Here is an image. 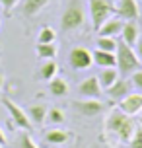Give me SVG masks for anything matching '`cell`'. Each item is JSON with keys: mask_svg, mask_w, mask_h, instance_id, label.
<instances>
[{"mask_svg": "<svg viewBox=\"0 0 142 148\" xmlns=\"http://www.w3.org/2000/svg\"><path fill=\"white\" fill-rule=\"evenodd\" d=\"M105 129L109 133L117 134V138L121 142H128L132 138V134L136 131V123L132 121V117L125 115L121 109H113L109 113V117L105 121Z\"/></svg>", "mask_w": 142, "mask_h": 148, "instance_id": "1", "label": "cell"}, {"mask_svg": "<svg viewBox=\"0 0 142 148\" xmlns=\"http://www.w3.org/2000/svg\"><path fill=\"white\" fill-rule=\"evenodd\" d=\"M115 59H117V70L123 74L134 72L140 66V60L136 57L134 49L127 45L123 39H117V51H115Z\"/></svg>", "mask_w": 142, "mask_h": 148, "instance_id": "2", "label": "cell"}, {"mask_svg": "<svg viewBox=\"0 0 142 148\" xmlns=\"http://www.w3.org/2000/svg\"><path fill=\"white\" fill-rule=\"evenodd\" d=\"M84 25V8L82 0H70L66 10L60 16V27L64 31H74Z\"/></svg>", "mask_w": 142, "mask_h": 148, "instance_id": "3", "label": "cell"}, {"mask_svg": "<svg viewBox=\"0 0 142 148\" xmlns=\"http://www.w3.org/2000/svg\"><path fill=\"white\" fill-rule=\"evenodd\" d=\"M88 6H90L91 23H94V29L96 31L115 14V4H113V0H88Z\"/></svg>", "mask_w": 142, "mask_h": 148, "instance_id": "4", "label": "cell"}, {"mask_svg": "<svg viewBox=\"0 0 142 148\" xmlns=\"http://www.w3.org/2000/svg\"><path fill=\"white\" fill-rule=\"evenodd\" d=\"M68 64L74 70H86L94 64V55L86 47H74L68 53Z\"/></svg>", "mask_w": 142, "mask_h": 148, "instance_id": "5", "label": "cell"}, {"mask_svg": "<svg viewBox=\"0 0 142 148\" xmlns=\"http://www.w3.org/2000/svg\"><path fill=\"white\" fill-rule=\"evenodd\" d=\"M2 105L8 109V113H10L12 121H14V123L20 127L22 131H31V129H33L29 117H27V113H25L20 105H16L14 101H12V99H8V97H4V99H2Z\"/></svg>", "mask_w": 142, "mask_h": 148, "instance_id": "6", "label": "cell"}, {"mask_svg": "<svg viewBox=\"0 0 142 148\" xmlns=\"http://www.w3.org/2000/svg\"><path fill=\"white\" fill-rule=\"evenodd\" d=\"M72 107L82 117H97L99 113H103V103L99 99H90V97H86L84 101H74Z\"/></svg>", "mask_w": 142, "mask_h": 148, "instance_id": "7", "label": "cell"}, {"mask_svg": "<svg viewBox=\"0 0 142 148\" xmlns=\"http://www.w3.org/2000/svg\"><path fill=\"white\" fill-rule=\"evenodd\" d=\"M115 14L119 16L121 20H125V22H134L140 16L138 2L136 0H119V4L115 6Z\"/></svg>", "mask_w": 142, "mask_h": 148, "instance_id": "8", "label": "cell"}, {"mask_svg": "<svg viewBox=\"0 0 142 148\" xmlns=\"http://www.w3.org/2000/svg\"><path fill=\"white\" fill-rule=\"evenodd\" d=\"M119 109L125 115H128V117L136 115L142 109V94H128V96H125L119 101Z\"/></svg>", "mask_w": 142, "mask_h": 148, "instance_id": "9", "label": "cell"}, {"mask_svg": "<svg viewBox=\"0 0 142 148\" xmlns=\"http://www.w3.org/2000/svg\"><path fill=\"white\" fill-rule=\"evenodd\" d=\"M78 92H80V96L82 97H90V99H99V96H101V86H99V80H97L96 76H90V78H86V80L80 84V88H78Z\"/></svg>", "mask_w": 142, "mask_h": 148, "instance_id": "10", "label": "cell"}, {"mask_svg": "<svg viewBox=\"0 0 142 148\" xmlns=\"http://www.w3.org/2000/svg\"><path fill=\"white\" fill-rule=\"evenodd\" d=\"M123 25H125V20H121L117 16V18H109L97 31H99V35H103V37H117V35H121Z\"/></svg>", "mask_w": 142, "mask_h": 148, "instance_id": "11", "label": "cell"}, {"mask_svg": "<svg viewBox=\"0 0 142 148\" xmlns=\"http://www.w3.org/2000/svg\"><path fill=\"white\" fill-rule=\"evenodd\" d=\"M107 92V96L113 97V99H117V101H121L125 96H128L130 94V82L128 80H123V78H119V80L115 82L113 86H109V88L105 90Z\"/></svg>", "mask_w": 142, "mask_h": 148, "instance_id": "12", "label": "cell"}, {"mask_svg": "<svg viewBox=\"0 0 142 148\" xmlns=\"http://www.w3.org/2000/svg\"><path fill=\"white\" fill-rule=\"evenodd\" d=\"M94 55V62L97 66L101 68H117V59H115V53H107V51H101V49H96L91 53Z\"/></svg>", "mask_w": 142, "mask_h": 148, "instance_id": "13", "label": "cell"}, {"mask_svg": "<svg viewBox=\"0 0 142 148\" xmlns=\"http://www.w3.org/2000/svg\"><path fill=\"white\" fill-rule=\"evenodd\" d=\"M47 111H49V107L43 103H37V105H31L29 109L25 111L27 113V117H29L31 121V125H43L45 123V119H47Z\"/></svg>", "mask_w": 142, "mask_h": 148, "instance_id": "14", "label": "cell"}, {"mask_svg": "<svg viewBox=\"0 0 142 148\" xmlns=\"http://www.w3.org/2000/svg\"><path fill=\"white\" fill-rule=\"evenodd\" d=\"M51 0H23L22 4V14L27 16V18H33V16H37L43 8L49 4Z\"/></svg>", "mask_w": 142, "mask_h": 148, "instance_id": "15", "label": "cell"}, {"mask_svg": "<svg viewBox=\"0 0 142 148\" xmlns=\"http://www.w3.org/2000/svg\"><path fill=\"white\" fill-rule=\"evenodd\" d=\"M121 39L127 45H130V47L136 45V41H138V27H136L134 22H125L123 29H121Z\"/></svg>", "mask_w": 142, "mask_h": 148, "instance_id": "16", "label": "cell"}, {"mask_svg": "<svg viewBox=\"0 0 142 148\" xmlns=\"http://www.w3.org/2000/svg\"><path fill=\"white\" fill-rule=\"evenodd\" d=\"M97 80H99V86H101V90H107L109 86H113L115 82L119 80V70L113 66V68H103L101 72H99V76H97Z\"/></svg>", "mask_w": 142, "mask_h": 148, "instance_id": "17", "label": "cell"}, {"mask_svg": "<svg viewBox=\"0 0 142 148\" xmlns=\"http://www.w3.org/2000/svg\"><path fill=\"white\" fill-rule=\"evenodd\" d=\"M70 138V133L64 129H49L45 133V140L49 144H64Z\"/></svg>", "mask_w": 142, "mask_h": 148, "instance_id": "18", "label": "cell"}, {"mask_svg": "<svg viewBox=\"0 0 142 148\" xmlns=\"http://www.w3.org/2000/svg\"><path fill=\"white\" fill-rule=\"evenodd\" d=\"M49 92H51L55 97H62L68 94V82L62 80V78H53V80H49Z\"/></svg>", "mask_w": 142, "mask_h": 148, "instance_id": "19", "label": "cell"}, {"mask_svg": "<svg viewBox=\"0 0 142 148\" xmlns=\"http://www.w3.org/2000/svg\"><path fill=\"white\" fill-rule=\"evenodd\" d=\"M57 72H59V66H57V62L53 59H45V62L41 64V70H39V76L43 78V80H53L55 76H57Z\"/></svg>", "mask_w": 142, "mask_h": 148, "instance_id": "20", "label": "cell"}, {"mask_svg": "<svg viewBox=\"0 0 142 148\" xmlns=\"http://www.w3.org/2000/svg\"><path fill=\"white\" fill-rule=\"evenodd\" d=\"M37 55L41 59H55L57 45L55 43H37Z\"/></svg>", "mask_w": 142, "mask_h": 148, "instance_id": "21", "label": "cell"}, {"mask_svg": "<svg viewBox=\"0 0 142 148\" xmlns=\"http://www.w3.org/2000/svg\"><path fill=\"white\" fill-rule=\"evenodd\" d=\"M97 49L107 51V53H115V51H117V39H115V37L99 35V39H97Z\"/></svg>", "mask_w": 142, "mask_h": 148, "instance_id": "22", "label": "cell"}, {"mask_svg": "<svg viewBox=\"0 0 142 148\" xmlns=\"http://www.w3.org/2000/svg\"><path fill=\"white\" fill-rule=\"evenodd\" d=\"M18 148H41V146L31 138L27 131H22L18 134Z\"/></svg>", "mask_w": 142, "mask_h": 148, "instance_id": "23", "label": "cell"}, {"mask_svg": "<svg viewBox=\"0 0 142 148\" xmlns=\"http://www.w3.org/2000/svg\"><path fill=\"white\" fill-rule=\"evenodd\" d=\"M39 43H55V39H57V31L53 29V27H43V29L39 31Z\"/></svg>", "mask_w": 142, "mask_h": 148, "instance_id": "24", "label": "cell"}, {"mask_svg": "<svg viewBox=\"0 0 142 148\" xmlns=\"http://www.w3.org/2000/svg\"><path fill=\"white\" fill-rule=\"evenodd\" d=\"M47 119H51V123H55V125H60V123H64V113L59 107H51L47 111Z\"/></svg>", "mask_w": 142, "mask_h": 148, "instance_id": "25", "label": "cell"}, {"mask_svg": "<svg viewBox=\"0 0 142 148\" xmlns=\"http://www.w3.org/2000/svg\"><path fill=\"white\" fill-rule=\"evenodd\" d=\"M128 148H142V127H136L132 138L128 140Z\"/></svg>", "mask_w": 142, "mask_h": 148, "instance_id": "26", "label": "cell"}, {"mask_svg": "<svg viewBox=\"0 0 142 148\" xmlns=\"http://www.w3.org/2000/svg\"><path fill=\"white\" fill-rule=\"evenodd\" d=\"M130 84H132L134 88H140V90H142V70H134V72H132Z\"/></svg>", "mask_w": 142, "mask_h": 148, "instance_id": "27", "label": "cell"}, {"mask_svg": "<svg viewBox=\"0 0 142 148\" xmlns=\"http://www.w3.org/2000/svg\"><path fill=\"white\" fill-rule=\"evenodd\" d=\"M18 2H20V0H0V6H2V10H4V12H10V10H12Z\"/></svg>", "mask_w": 142, "mask_h": 148, "instance_id": "28", "label": "cell"}, {"mask_svg": "<svg viewBox=\"0 0 142 148\" xmlns=\"http://www.w3.org/2000/svg\"><path fill=\"white\" fill-rule=\"evenodd\" d=\"M134 53H136V57H138V60H140V64H142V39H138V41H136Z\"/></svg>", "mask_w": 142, "mask_h": 148, "instance_id": "29", "label": "cell"}, {"mask_svg": "<svg viewBox=\"0 0 142 148\" xmlns=\"http://www.w3.org/2000/svg\"><path fill=\"white\" fill-rule=\"evenodd\" d=\"M2 144H6V134H4V131L0 129V146H2Z\"/></svg>", "mask_w": 142, "mask_h": 148, "instance_id": "30", "label": "cell"}, {"mask_svg": "<svg viewBox=\"0 0 142 148\" xmlns=\"http://www.w3.org/2000/svg\"><path fill=\"white\" fill-rule=\"evenodd\" d=\"M2 86H4V76L0 74V88H2Z\"/></svg>", "mask_w": 142, "mask_h": 148, "instance_id": "31", "label": "cell"}]
</instances>
